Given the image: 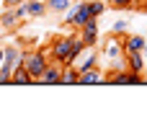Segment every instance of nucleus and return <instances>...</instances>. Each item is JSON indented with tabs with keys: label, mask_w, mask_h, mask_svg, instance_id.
<instances>
[{
	"label": "nucleus",
	"mask_w": 147,
	"mask_h": 129,
	"mask_svg": "<svg viewBox=\"0 0 147 129\" xmlns=\"http://www.w3.org/2000/svg\"><path fill=\"white\" fill-rule=\"evenodd\" d=\"M3 59H5V47H0V65H3Z\"/></svg>",
	"instance_id": "412c9836"
},
{
	"label": "nucleus",
	"mask_w": 147,
	"mask_h": 129,
	"mask_svg": "<svg viewBox=\"0 0 147 129\" xmlns=\"http://www.w3.org/2000/svg\"><path fill=\"white\" fill-rule=\"evenodd\" d=\"M23 67L31 72L34 83H39L41 72L49 67V52H44V49H31V52H26V57H23Z\"/></svg>",
	"instance_id": "7ed1b4c3"
},
{
	"label": "nucleus",
	"mask_w": 147,
	"mask_h": 129,
	"mask_svg": "<svg viewBox=\"0 0 147 129\" xmlns=\"http://www.w3.org/2000/svg\"><path fill=\"white\" fill-rule=\"evenodd\" d=\"M90 3V13H93V18H101L106 10H109V3H103V0H88Z\"/></svg>",
	"instance_id": "f3484780"
},
{
	"label": "nucleus",
	"mask_w": 147,
	"mask_h": 129,
	"mask_svg": "<svg viewBox=\"0 0 147 129\" xmlns=\"http://www.w3.org/2000/svg\"><path fill=\"white\" fill-rule=\"evenodd\" d=\"M98 83H106V72H103L98 65L80 72V83H78V85H98Z\"/></svg>",
	"instance_id": "1a4fd4ad"
},
{
	"label": "nucleus",
	"mask_w": 147,
	"mask_h": 129,
	"mask_svg": "<svg viewBox=\"0 0 147 129\" xmlns=\"http://www.w3.org/2000/svg\"><path fill=\"white\" fill-rule=\"evenodd\" d=\"M127 28H129V21H127V18H119V21H114V26H111L114 36H127Z\"/></svg>",
	"instance_id": "6ab92c4d"
},
{
	"label": "nucleus",
	"mask_w": 147,
	"mask_h": 129,
	"mask_svg": "<svg viewBox=\"0 0 147 129\" xmlns=\"http://www.w3.org/2000/svg\"><path fill=\"white\" fill-rule=\"evenodd\" d=\"M16 23H21L16 8H5V10L0 13V26H3V28H10V26H16Z\"/></svg>",
	"instance_id": "2eb2a0df"
},
{
	"label": "nucleus",
	"mask_w": 147,
	"mask_h": 129,
	"mask_svg": "<svg viewBox=\"0 0 147 129\" xmlns=\"http://www.w3.org/2000/svg\"><path fill=\"white\" fill-rule=\"evenodd\" d=\"M124 62L134 72H145V52H124Z\"/></svg>",
	"instance_id": "9d476101"
},
{
	"label": "nucleus",
	"mask_w": 147,
	"mask_h": 129,
	"mask_svg": "<svg viewBox=\"0 0 147 129\" xmlns=\"http://www.w3.org/2000/svg\"><path fill=\"white\" fill-rule=\"evenodd\" d=\"M23 57H26V52L21 49V47H5V59H3V65H0V85H5V83H10V75H13V70L23 62Z\"/></svg>",
	"instance_id": "20e7f679"
},
{
	"label": "nucleus",
	"mask_w": 147,
	"mask_h": 129,
	"mask_svg": "<svg viewBox=\"0 0 147 129\" xmlns=\"http://www.w3.org/2000/svg\"><path fill=\"white\" fill-rule=\"evenodd\" d=\"M70 5H72V0H47L49 13H57V16H62V13H65Z\"/></svg>",
	"instance_id": "dca6fc26"
},
{
	"label": "nucleus",
	"mask_w": 147,
	"mask_h": 129,
	"mask_svg": "<svg viewBox=\"0 0 147 129\" xmlns=\"http://www.w3.org/2000/svg\"><path fill=\"white\" fill-rule=\"evenodd\" d=\"M26 8H28V18H41L44 13H49L47 0H26Z\"/></svg>",
	"instance_id": "4468645a"
},
{
	"label": "nucleus",
	"mask_w": 147,
	"mask_h": 129,
	"mask_svg": "<svg viewBox=\"0 0 147 129\" xmlns=\"http://www.w3.org/2000/svg\"><path fill=\"white\" fill-rule=\"evenodd\" d=\"M90 18H93V13H90V3H88V0H78V3H72V5L62 13V21L70 23V26H75V28L85 26Z\"/></svg>",
	"instance_id": "f03ea898"
},
{
	"label": "nucleus",
	"mask_w": 147,
	"mask_h": 129,
	"mask_svg": "<svg viewBox=\"0 0 147 129\" xmlns=\"http://www.w3.org/2000/svg\"><path fill=\"white\" fill-rule=\"evenodd\" d=\"M80 83V70L75 65H65L62 67V78H59V85H78Z\"/></svg>",
	"instance_id": "f8f14e48"
},
{
	"label": "nucleus",
	"mask_w": 147,
	"mask_h": 129,
	"mask_svg": "<svg viewBox=\"0 0 147 129\" xmlns=\"http://www.w3.org/2000/svg\"><path fill=\"white\" fill-rule=\"evenodd\" d=\"M85 52V41L80 34H72V36H57L52 44H49V57L52 62H59L62 67L65 65H75V59Z\"/></svg>",
	"instance_id": "f257e3e1"
},
{
	"label": "nucleus",
	"mask_w": 147,
	"mask_h": 129,
	"mask_svg": "<svg viewBox=\"0 0 147 129\" xmlns=\"http://www.w3.org/2000/svg\"><path fill=\"white\" fill-rule=\"evenodd\" d=\"M103 57L111 62V70L127 67V62H124V36L121 39H109V44L103 49Z\"/></svg>",
	"instance_id": "39448f33"
},
{
	"label": "nucleus",
	"mask_w": 147,
	"mask_h": 129,
	"mask_svg": "<svg viewBox=\"0 0 147 129\" xmlns=\"http://www.w3.org/2000/svg\"><path fill=\"white\" fill-rule=\"evenodd\" d=\"M59 78H62V65L59 62H49V67L39 78V85H59Z\"/></svg>",
	"instance_id": "6e6552de"
},
{
	"label": "nucleus",
	"mask_w": 147,
	"mask_h": 129,
	"mask_svg": "<svg viewBox=\"0 0 147 129\" xmlns=\"http://www.w3.org/2000/svg\"><path fill=\"white\" fill-rule=\"evenodd\" d=\"M98 59H101V54L96 52V47H85V52L75 59V67L83 72V70H90V67H96L98 65Z\"/></svg>",
	"instance_id": "0eeeda50"
},
{
	"label": "nucleus",
	"mask_w": 147,
	"mask_h": 129,
	"mask_svg": "<svg viewBox=\"0 0 147 129\" xmlns=\"http://www.w3.org/2000/svg\"><path fill=\"white\" fill-rule=\"evenodd\" d=\"M21 3H26V0H3V8H16Z\"/></svg>",
	"instance_id": "aec40b11"
},
{
	"label": "nucleus",
	"mask_w": 147,
	"mask_h": 129,
	"mask_svg": "<svg viewBox=\"0 0 147 129\" xmlns=\"http://www.w3.org/2000/svg\"><path fill=\"white\" fill-rule=\"evenodd\" d=\"M145 41L147 36H142V34H127L124 36V52H142Z\"/></svg>",
	"instance_id": "9b49d317"
},
{
	"label": "nucleus",
	"mask_w": 147,
	"mask_h": 129,
	"mask_svg": "<svg viewBox=\"0 0 147 129\" xmlns=\"http://www.w3.org/2000/svg\"><path fill=\"white\" fill-rule=\"evenodd\" d=\"M142 52H145V57H147V41H145V49H142Z\"/></svg>",
	"instance_id": "4be33fe9"
},
{
	"label": "nucleus",
	"mask_w": 147,
	"mask_h": 129,
	"mask_svg": "<svg viewBox=\"0 0 147 129\" xmlns=\"http://www.w3.org/2000/svg\"><path fill=\"white\" fill-rule=\"evenodd\" d=\"M111 10H134V0H106Z\"/></svg>",
	"instance_id": "a211bd4d"
},
{
	"label": "nucleus",
	"mask_w": 147,
	"mask_h": 129,
	"mask_svg": "<svg viewBox=\"0 0 147 129\" xmlns=\"http://www.w3.org/2000/svg\"><path fill=\"white\" fill-rule=\"evenodd\" d=\"M80 36H83L85 47H96V44H98V36H101V31H98V18H90L85 26H80Z\"/></svg>",
	"instance_id": "423d86ee"
},
{
	"label": "nucleus",
	"mask_w": 147,
	"mask_h": 129,
	"mask_svg": "<svg viewBox=\"0 0 147 129\" xmlns=\"http://www.w3.org/2000/svg\"><path fill=\"white\" fill-rule=\"evenodd\" d=\"M10 83L13 85H28V83H34V78H31V72L23 67V62L13 70V75H10Z\"/></svg>",
	"instance_id": "ddd939ff"
}]
</instances>
